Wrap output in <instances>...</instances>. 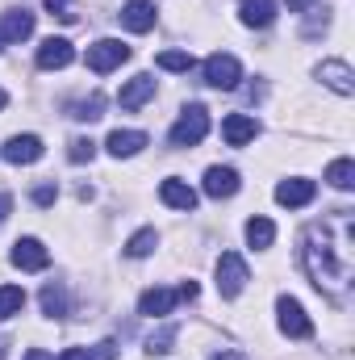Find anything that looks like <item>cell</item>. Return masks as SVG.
<instances>
[{
  "mask_svg": "<svg viewBox=\"0 0 355 360\" xmlns=\"http://www.w3.org/2000/svg\"><path fill=\"white\" fill-rule=\"evenodd\" d=\"M13 264L21 272H42L51 264V252H46L38 239H17V243H13Z\"/></svg>",
  "mask_w": 355,
  "mask_h": 360,
  "instance_id": "cell-9",
  "label": "cell"
},
{
  "mask_svg": "<svg viewBox=\"0 0 355 360\" xmlns=\"http://www.w3.org/2000/svg\"><path fill=\"white\" fill-rule=\"evenodd\" d=\"M155 96V80L151 76H134L126 89L117 92V101H121V109H142L147 101Z\"/></svg>",
  "mask_w": 355,
  "mask_h": 360,
  "instance_id": "cell-20",
  "label": "cell"
},
{
  "mask_svg": "<svg viewBox=\"0 0 355 360\" xmlns=\"http://www.w3.org/2000/svg\"><path fill=\"white\" fill-rule=\"evenodd\" d=\"M4 105H8V96H4V89H0V109H4Z\"/></svg>",
  "mask_w": 355,
  "mask_h": 360,
  "instance_id": "cell-37",
  "label": "cell"
},
{
  "mask_svg": "<svg viewBox=\"0 0 355 360\" xmlns=\"http://www.w3.org/2000/svg\"><path fill=\"white\" fill-rule=\"evenodd\" d=\"M121 25L134 30V34H151L155 30V0H126Z\"/></svg>",
  "mask_w": 355,
  "mask_h": 360,
  "instance_id": "cell-14",
  "label": "cell"
},
{
  "mask_svg": "<svg viewBox=\"0 0 355 360\" xmlns=\"http://www.w3.org/2000/svg\"><path fill=\"white\" fill-rule=\"evenodd\" d=\"M42 314H51V319H63L67 314V289L59 281L42 285Z\"/></svg>",
  "mask_w": 355,
  "mask_h": 360,
  "instance_id": "cell-22",
  "label": "cell"
},
{
  "mask_svg": "<svg viewBox=\"0 0 355 360\" xmlns=\"http://www.w3.org/2000/svg\"><path fill=\"white\" fill-rule=\"evenodd\" d=\"M8 210H13V197H8V193H0V222L8 218Z\"/></svg>",
  "mask_w": 355,
  "mask_h": 360,
  "instance_id": "cell-35",
  "label": "cell"
},
{
  "mask_svg": "<svg viewBox=\"0 0 355 360\" xmlns=\"http://www.w3.org/2000/svg\"><path fill=\"white\" fill-rule=\"evenodd\" d=\"M180 302V289H147L142 297H138V314H147V319H163V314H172Z\"/></svg>",
  "mask_w": 355,
  "mask_h": 360,
  "instance_id": "cell-15",
  "label": "cell"
},
{
  "mask_svg": "<svg viewBox=\"0 0 355 360\" xmlns=\"http://www.w3.org/2000/svg\"><path fill=\"white\" fill-rule=\"evenodd\" d=\"M239 17H243V25H251V30H267V25L276 21V0H243V4H239Z\"/></svg>",
  "mask_w": 355,
  "mask_h": 360,
  "instance_id": "cell-19",
  "label": "cell"
},
{
  "mask_svg": "<svg viewBox=\"0 0 355 360\" xmlns=\"http://www.w3.org/2000/svg\"><path fill=\"white\" fill-rule=\"evenodd\" d=\"M155 248H159V231H155V226H142V231L126 243V256H130V260H147Z\"/></svg>",
  "mask_w": 355,
  "mask_h": 360,
  "instance_id": "cell-21",
  "label": "cell"
},
{
  "mask_svg": "<svg viewBox=\"0 0 355 360\" xmlns=\"http://www.w3.org/2000/svg\"><path fill=\"white\" fill-rule=\"evenodd\" d=\"M276 314H280V331H284L288 340H309V335H314V323H309V314L301 310L297 297L280 293V297H276Z\"/></svg>",
  "mask_w": 355,
  "mask_h": 360,
  "instance_id": "cell-4",
  "label": "cell"
},
{
  "mask_svg": "<svg viewBox=\"0 0 355 360\" xmlns=\"http://www.w3.org/2000/svg\"><path fill=\"white\" fill-rule=\"evenodd\" d=\"M55 197H59L55 184H38V188H34V205H55Z\"/></svg>",
  "mask_w": 355,
  "mask_h": 360,
  "instance_id": "cell-31",
  "label": "cell"
},
{
  "mask_svg": "<svg viewBox=\"0 0 355 360\" xmlns=\"http://www.w3.org/2000/svg\"><path fill=\"white\" fill-rule=\"evenodd\" d=\"M314 193H318V184L305 176H293V180H280L276 184V201L280 205H288V210H297V205H309L314 201Z\"/></svg>",
  "mask_w": 355,
  "mask_h": 360,
  "instance_id": "cell-11",
  "label": "cell"
},
{
  "mask_svg": "<svg viewBox=\"0 0 355 360\" xmlns=\"http://www.w3.org/2000/svg\"><path fill=\"white\" fill-rule=\"evenodd\" d=\"M72 117H76V122H96V117H105V96L92 92L84 101H76V105H72Z\"/></svg>",
  "mask_w": 355,
  "mask_h": 360,
  "instance_id": "cell-25",
  "label": "cell"
},
{
  "mask_svg": "<svg viewBox=\"0 0 355 360\" xmlns=\"http://www.w3.org/2000/svg\"><path fill=\"white\" fill-rule=\"evenodd\" d=\"M284 4H288V13H305L309 4H322V0H284Z\"/></svg>",
  "mask_w": 355,
  "mask_h": 360,
  "instance_id": "cell-33",
  "label": "cell"
},
{
  "mask_svg": "<svg viewBox=\"0 0 355 360\" xmlns=\"http://www.w3.org/2000/svg\"><path fill=\"white\" fill-rule=\"evenodd\" d=\"M205 134H209V109L205 105H188L168 139H172V147H196Z\"/></svg>",
  "mask_w": 355,
  "mask_h": 360,
  "instance_id": "cell-2",
  "label": "cell"
},
{
  "mask_svg": "<svg viewBox=\"0 0 355 360\" xmlns=\"http://www.w3.org/2000/svg\"><path fill=\"white\" fill-rule=\"evenodd\" d=\"M159 197H163V205L184 210V214L196 205V188H192V184H184V180H176V176H168L163 184H159Z\"/></svg>",
  "mask_w": 355,
  "mask_h": 360,
  "instance_id": "cell-18",
  "label": "cell"
},
{
  "mask_svg": "<svg viewBox=\"0 0 355 360\" xmlns=\"http://www.w3.org/2000/svg\"><path fill=\"white\" fill-rule=\"evenodd\" d=\"M301 264L309 272V281L326 293H339L351 276V264L335 256V243H330V231L326 226H309L305 231V248H301Z\"/></svg>",
  "mask_w": 355,
  "mask_h": 360,
  "instance_id": "cell-1",
  "label": "cell"
},
{
  "mask_svg": "<svg viewBox=\"0 0 355 360\" xmlns=\"http://www.w3.org/2000/svg\"><path fill=\"white\" fill-rule=\"evenodd\" d=\"M92 155H96V143L92 139H72L67 143V160L72 164H92Z\"/></svg>",
  "mask_w": 355,
  "mask_h": 360,
  "instance_id": "cell-28",
  "label": "cell"
},
{
  "mask_svg": "<svg viewBox=\"0 0 355 360\" xmlns=\"http://www.w3.org/2000/svg\"><path fill=\"white\" fill-rule=\"evenodd\" d=\"M318 80H322L326 89H335L339 96H351L355 92V72L343 63V59H326V63L318 68Z\"/></svg>",
  "mask_w": 355,
  "mask_h": 360,
  "instance_id": "cell-12",
  "label": "cell"
},
{
  "mask_svg": "<svg viewBox=\"0 0 355 360\" xmlns=\"http://www.w3.org/2000/svg\"><path fill=\"white\" fill-rule=\"evenodd\" d=\"M326 180H330L335 188H343V193H347V188L355 184V164L347 160V155H343V160H335V164L326 168Z\"/></svg>",
  "mask_w": 355,
  "mask_h": 360,
  "instance_id": "cell-26",
  "label": "cell"
},
{
  "mask_svg": "<svg viewBox=\"0 0 355 360\" xmlns=\"http://www.w3.org/2000/svg\"><path fill=\"white\" fill-rule=\"evenodd\" d=\"M155 63H159L163 72H192V68H196V59H192L188 51H163Z\"/></svg>",
  "mask_w": 355,
  "mask_h": 360,
  "instance_id": "cell-27",
  "label": "cell"
},
{
  "mask_svg": "<svg viewBox=\"0 0 355 360\" xmlns=\"http://www.w3.org/2000/svg\"><path fill=\"white\" fill-rule=\"evenodd\" d=\"M25 360H51V352H46V348H29V352H25Z\"/></svg>",
  "mask_w": 355,
  "mask_h": 360,
  "instance_id": "cell-36",
  "label": "cell"
},
{
  "mask_svg": "<svg viewBox=\"0 0 355 360\" xmlns=\"http://www.w3.org/2000/svg\"><path fill=\"white\" fill-rule=\"evenodd\" d=\"M222 139H226L230 147H247V143L260 139V122H255L251 113H230V117L222 122Z\"/></svg>",
  "mask_w": 355,
  "mask_h": 360,
  "instance_id": "cell-8",
  "label": "cell"
},
{
  "mask_svg": "<svg viewBox=\"0 0 355 360\" xmlns=\"http://www.w3.org/2000/svg\"><path fill=\"white\" fill-rule=\"evenodd\" d=\"M209 360H251V356H243V352H234V348H226V352H213Z\"/></svg>",
  "mask_w": 355,
  "mask_h": 360,
  "instance_id": "cell-34",
  "label": "cell"
},
{
  "mask_svg": "<svg viewBox=\"0 0 355 360\" xmlns=\"http://www.w3.org/2000/svg\"><path fill=\"white\" fill-rule=\"evenodd\" d=\"M42 151H46V147H42L38 134H13V139L0 147V155H4L8 164H17V168H21V164H38Z\"/></svg>",
  "mask_w": 355,
  "mask_h": 360,
  "instance_id": "cell-7",
  "label": "cell"
},
{
  "mask_svg": "<svg viewBox=\"0 0 355 360\" xmlns=\"http://www.w3.org/2000/svg\"><path fill=\"white\" fill-rule=\"evenodd\" d=\"M172 344H176V327H163V331H155V335L147 340V352L163 356V352H172Z\"/></svg>",
  "mask_w": 355,
  "mask_h": 360,
  "instance_id": "cell-29",
  "label": "cell"
},
{
  "mask_svg": "<svg viewBox=\"0 0 355 360\" xmlns=\"http://www.w3.org/2000/svg\"><path fill=\"white\" fill-rule=\"evenodd\" d=\"M76 0H46V8H51V17H59V21H76V8H72Z\"/></svg>",
  "mask_w": 355,
  "mask_h": 360,
  "instance_id": "cell-30",
  "label": "cell"
},
{
  "mask_svg": "<svg viewBox=\"0 0 355 360\" xmlns=\"http://www.w3.org/2000/svg\"><path fill=\"white\" fill-rule=\"evenodd\" d=\"M21 310H25V289L21 285H0V323H8Z\"/></svg>",
  "mask_w": 355,
  "mask_h": 360,
  "instance_id": "cell-24",
  "label": "cell"
},
{
  "mask_svg": "<svg viewBox=\"0 0 355 360\" xmlns=\"http://www.w3.org/2000/svg\"><path fill=\"white\" fill-rule=\"evenodd\" d=\"M239 80H243V63L234 59V55H209L205 59V84L209 89H222V92H230V89H239Z\"/></svg>",
  "mask_w": 355,
  "mask_h": 360,
  "instance_id": "cell-5",
  "label": "cell"
},
{
  "mask_svg": "<svg viewBox=\"0 0 355 360\" xmlns=\"http://www.w3.org/2000/svg\"><path fill=\"white\" fill-rule=\"evenodd\" d=\"M272 239H276V222L255 214V218L247 222V243H251L255 252H264V248H272Z\"/></svg>",
  "mask_w": 355,
  "mask_h": 360,
  "instance_id": "cell-23",
  "label": "cell"
},
{
  "mask_svg": "<svg viewBox=\"0 0 355 360\" xmlns=\"http://www.w3.org/2000/svg\"><path fill=\"white\" fill-rule=\"evenodd\" d=\"M105 147H109V155L130 160V155H138V151L147 147V134H142V130H113V134L105 139Z\"/></svg>",
  "mask_w": 355,
  "mask_h": 360,
  "instance_id": "cell-17",
  "label": "cell"
},
{
  "mask_svg": "<svg viewBox=\"0 0 355 360\" xmlns=\"http://www.w3.org/2000/svg\"><path fill=\"white\" fill-rule=\"evenodd\" d=\"M59 360H96V356H92L88 348H67V352H63Z\"/></svg>",
  "mask_w": 355,
  "mask_h": 360,
  "instance_id": "cell-32",
  "label": "cell"
},
{
  "mask_svg": "<svg viewBox=\"0 0 355 360\" xmlns=\"http://www.w3.org/2000/svg\"><path fill=\"white\" fill-rule=\"evenodd\" d=\"M34 34V13L29 8H8L0 17V42H25Z\"/></svg>",
  "mask_w": 355,
  "mask_h": 360,
  "instance_id": "cell-13",
  "label": "cell"
},
{
  "mask_svg": "<svg viewBox=\"0 0 355 360\" xmlns=\"http://www.w3.org/2000/svg\"><path fill=\"white\" fill-rule=\"evenodd\" d=\"M130 59V46L126 42H117V38H100V42H92L88 46V68L96 76H105V72H113V68H121Z\"/></svg>",
  "mask_w": 355,
  "mask_h": 360,
  "instance_id": "cell-6",
  "label": "cell"
},
{
  "mask_svg": "<svg viewBox=\"0 0 355 360\" xmlns=\"http://www.w3.org/2000/svg\"><path fill=\"white\" fill-rule=\"evenodd\" d=\"M76 59V46L67 42V38H46L42 46H38V68L42 72H59V68H67Z\"/></svg>",
  "mask_w": 355,
  "mask_h": 360,
  "instance_id": "cell-10",
  "label": "cell"
},
{
  "mask_svg": "<svg viewBox=\"0 0 355 360\" xmlns=\"http://www.w3.org/2000/svg\"><path fill=\"white\" fill-rule=\"evenodd\" d=\"M247 281H251L247 260H243L239 252H222V260H217V293H222V297H239Z\"/></svg>",
  "mask_w": 355,
  "mask_h": 360,
  "instance_id": "cell-3",
  "label": "cell"
},
{
  "mask_svg": "<svg viewBox=\"0 0 355 360\" xmlns=\"http://www.w3.org/2000/svg\"><path fill=\"white\" fill-rule=\"evenodd\" d=\"M234 193H239V172H234V168L213 164V168L205 172V197L222 201V197H234Z\"/></svg>",
  "mask_w": 355,
  "mask_h": 360,
  "instance_id": "cell-16",
  "label": "cell"
}]
</instances>
